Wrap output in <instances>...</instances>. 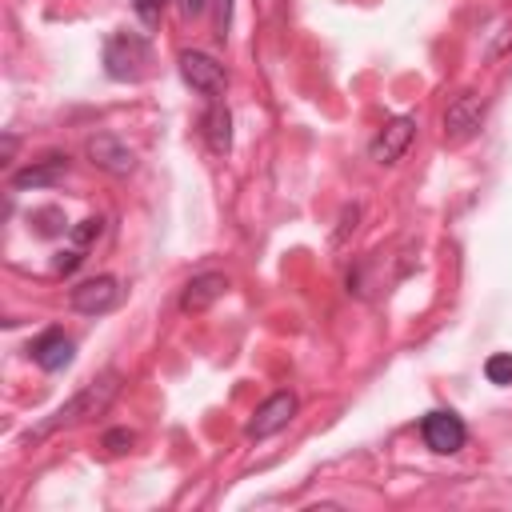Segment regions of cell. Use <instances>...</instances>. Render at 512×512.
<instances>
[{
  "label": "cell",
  "instance_id": "1",
  "mask_svg": "<svg viewBox=\"0 0 512 512\" xmlns=\"http://www.w3.org/2000/svg\"><path fill=\"white\" fill-rule=\"evenodd\" d=\"M116 392H120V376H116V372H104L100 380L84 384L72 400H64L48 420H40L24 440H28V444H36V440H44V436H52V432H60V428H72V424H80V420H88V416L104 412V408L112 404V396H116Z\"/></svg>",
  "mask_w": 512,
  "mask_h": 512
},
{
  "label": "cell",
  "instance_id": "2",
  "mask_svg": "<svg viewBox=\"0 0 512 512\" xmlns=\"http://www.w3.org/2000/svg\"><path fill=\"white\" fill-rule=\"evenodd\" d=\"M148 60H152V48L136 32H116L104 44V72L112 80H140L148 72Z\"/></svg>",
  "mask_w": 512,
  "mask_h": 512
},
{
  "label": "cell",
  "instance_id": "3",
  "mask_svg": "<svg viewBox=\"0 0 512 512\" xmlns=\"http://www.w3.org/2000/svg\"><path fill=\"white\" fill-rule=\"evenodd\" d=\"M484 112H488L484 96H476V92L452 96V104L444 108V136H448L452 144L472 140V136L480 132V124H484Z\"/></svg>",
  "mask_w": 512,
  "mask_h": 512
},
{
  "label": "cell",
  "instance_id": "4",
  "mask_svg": "<svg viewBox=\"0 0 512 512\" xmlns=\"http://www.w3.org/2000/svg\"><path fill=\"white\" fill-rule=\"evenodd\" d=\"M176 64H180V76H184L188 88H196V92L208 96V100H220V92H224V84H228L224 64H216L208 52H180Z\"/></svg>",
  "mask_w": 512,
  "mask_h": 512
},
{
  "label": "cell",
  "instance_id": "5",
  "mask_svg": "<svg viewBox=\"0 0 512 512\" xmlns=\"http://www.w3.org/2000/svg\"><path fill=\"white\" fill-rule=\"evenodd\" d=\"M120 296H124V288H120L116 276H92V280H84V284L72 288L68 304L80 316H104V312H112L120 304Z\"/></svg>",
  "mask_w": 512,
  "mask_h": 512
},
{
  "label": "cell",
  "instance_id": "6",
  "mask_svg": "<svg viewBox=\"0 0 512 512\" xmlns=\"http://www.w3.org/2000/svg\"><path fill=\"white\" fill-rule=\"evenodd\" d=\"M420 436H424V444H428L432 452L452 456V452L464 448L468 428H464V420H460L456 412H428V416L420 420Z\"/></svg>",
  "mask_w": 512,
  "mask_h": 512
},
{
  "label": "cell",
  "instance_id": "7",
  "mask_svg": "<svg viewBox=\"0 0 512 512\" xmlns=\"http://www.w3.org/2000/svg\"><path fill=\"white\" fill-rule=\"evenodd\" d=\"M88 160H92L96 168H104L108 176H128V172L136 168V152H132L120 136H112V132L88 136Z\"/></svg>",
  "mask_w": 512,
  "mask_h": 512
},
{
  "label": "cell",
  "instance_id": "8",
  "mask_svg": "<svg viewBox=\"0 0 512 512\" xmlns=\"http://www.w3.org/2000/svg\"><path fill=\"white\" fill-rule=\"evenodd\" d=\"M296 416V396L292 392H276V396H268L260 408H256V416L248 420V436L252 440H268V436H276L280 428H288V420Z\"/></svg>",
  "mask_w": 512,
  "mask_h": 512
},
{
  "label": "cell",
  "instance_id": "9",
  "mask_svg": "<svg viewBox=\"0 0 512 512\" xmlns=\"http://www.w3.org/2000/svg\"><path fill=\"white\" fill-rule=\"evenodd\" d=\"M412 136H416V120H412V116H396V120H388V124L376 132V140H372L368 152H372L376 164H396V160L408 152Z\"/></svg>",
  "mask_w": 512,
  "mask_h": 512
},
{
  "label": "cell",
  "instance_id": "10",
  "mask_svg": "<svg viewBox=\"0 0 512 512\" xmlns=\"http://www.w3.org/2000/svg\"><path fill=\"white\" fill-rule=\"evenodd\" d=\"M28 356H32L44 372H60V368L72 364L76 344H72V336H64L60 328H48V332H40V336L28 344Z\"/></svg>",
  "mask_w": 512,
  "mask_h": 512
},
{
  "label": "cell",
  "instance_id": "11",
  "mask_svg": "<svg viewBox=\"0 0 512 512\" xmlns=\"http://www.w3.org/2000/svg\"><path fill=\"white\" fill-rule=\"evenodd\" d=\"M68 176V156H44V160H32L28 168L12 172L8 184L12 192H28V188H52Z\"/></svg>",
  "mask_w": 512,
  "mask_h": 512
},
{
  "label": "cell",
  "instance_id": "12",
  "mask_svg": "<svg viewBox=\"0 0 512 512\" xmlns=\"http://www.w3.org/2000/svg\"><path fill=\"white\" fill-rule=\"evenodd\" d=\"M224 292H228V276H224V272H200V276H192V280L184 284L180 308H184V312H208Z\"/></svg>",
  "mask_w": 512,
  "mask_h": 512
},
{
  "label": "cell",
  "instance_id": "13",
  "mask_svg": "<svg viewBox=\"0 0 512 512\" xmlns=\"http://www.w3.org/2000/svg\"><path fill=\"white\" fill-rule=\"evenodd\" d=\"M204 140L216 156H228L232 152V116L220 100H212V108L204 112Z\"/></svg>",
  "mask_w": 512,
  "mask_h": 512
},
{
  "label": "cell",
  "instance_id": "14",
  "mask_svg": "<svg viewBox=\"0 0 512 512\" xmlns=\"http://www.w3.org/2000/svg\"><path fill=\"white\" fill-rule=\"evenodd\" d=\"M484 376L492 384H512V352H492L484 360Z\"/></svg>",
  "mask_w": 512,
  "mask_h": 512
},
{
  "label": "cell",
  "instance_id": "15",
  "mask_svg": "<svg viewBox=\"0 0 512 512\" xmlns=\"http://www.w3.org/2000/svg\"><path fill=\"white\" fill-rule=\"evenodd\" d=\"M100 228H104V220H100V216H88V220L72 224V228H68V236H72V244H76V248H84V244H92V240L100 236Z\"/></svg>",
  "mask_w": 512,
  "mask_h": 512
},
{
  "label": "cell",
  "instance_id": "16",
  "mask_svg": "<svg viewBox=\"0 0 512 512\" xmlns=\"http://www.w3.org/2000/svg\"><path fill=\"white\" fill-rule=\"evenodd\" d=\"M132 8H136V16H140V24H160V12H164V0H132Z\"/></svg>",
  "mask_w": 512,
  "mask_h": 512
},
{
  "label": "cell",
  "instance_id": "17",
  "mask_svg": "<svg viewBox=\"0 0 512 512\" xmlns=\"http://www.w3.org/2000/svg\"><path fill=\"white\" fill-rule=\"evenodd\" d=\"M132 440H136V436H132L128 428H112V432H104V440H100V444H104L108 452H128V448H132Z\"/></svg>",
  "mask_w": 512,
  "mask_h": 512
},
{
  "label": "cell",
  "instance_id": "18",
  "mask_svg": "<svg viewBox=\"0 0 512 512\" xmlns=\"http://www.w3.org/2000/svg\"><path fill=\"white\" fill-rule=\"evenodd\" d=\"M80 260H84V256H80V248H68V252H60V256L52 260V268H56L60 276H68V272H76V268H80Z\"/></svg>",
  "mask_w": 512,
  "mask_h": 512
},
{
  "label": "cell",
  "instance_id": "19",
  "mask_svg": "<svg viewBox=\"0 0 512 512\" xmlns=\"http://www.w3.org/2000/svg\"><path fill=\"white\" fill-rule=\"evenodd\" d=\"M36 220H40V232H44V236H56V232H60V212H56V208L36 212Z\"/></svg>",
  "mask_w": 512,
  "mask_h": 512
},
{
  "label": "cell",
  "instance_id": "20",
  "mask_svg": "<svg viewBox=\"0 0 512 512\" xmlns=\"http://www.w3.org/2000/svg\"><path fill=\"white\" fill-rule=\"evenodd\" d=\"M356 220H360V208H356V204H352V208H344L340 228H336V244H344V236H348V228H356Z\"/></svg>",
  "mask_w": 512,
  "mask_h": 512
},
{
  "label": "cell",
  "instance_id": "21",
  "mask_svg": "<svg viewBox=\"0 0 512 512\" xmlns=\"http://www.w3.org/2000/svg\"><path fill=\"white\" fill-rule=\"evenodd\" d=\"M204 4H208V0H180V12H184V16H200Z\"/></svg>",
  "mask_w": 512,
  "mask_h": 512
}]
</instances>
